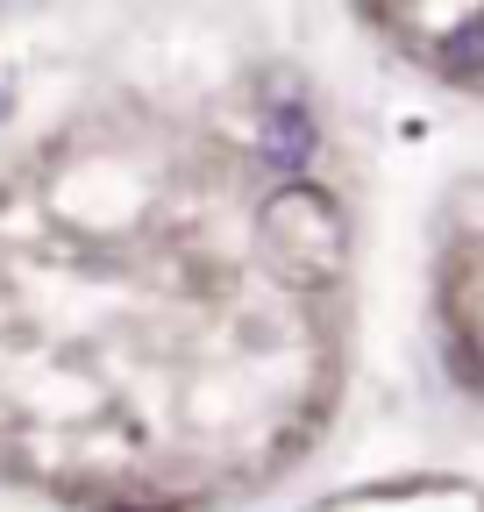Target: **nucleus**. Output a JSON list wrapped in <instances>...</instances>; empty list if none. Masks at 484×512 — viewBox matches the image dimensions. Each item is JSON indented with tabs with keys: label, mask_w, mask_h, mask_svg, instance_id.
I'll return each instance as SVG.
<instances>
[{
	"label": "nucleus",
	"mask_w": 484,
	"mask_h": 512,
	"mask_svg": "<svg viewBox=\"0 0 484 512\" xmlns=\"http://www.w3.org/2000/svg\"><path fill=\"white\" fill-rule=\"evenodd\" d=\"M442 72H449V79H470V72H484V22H463V29L442 43Z\"/></svg>",
	"instance_id": "obj_1"
}]
</instances>
